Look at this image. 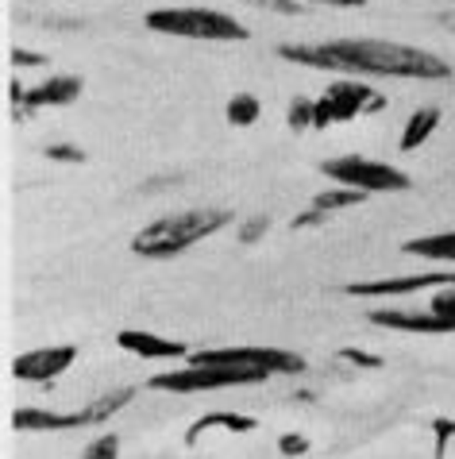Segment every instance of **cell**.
<instances>
[{"mask_svg": "<svg viewBox=\"0 0 455 459\" xmlns=\"http://www.w3.org/2000/svg\"><path fill=\"white\" fill-rule=\"evenodd\" d=\"M73 359H78V348L73 343H62V348H35L16 355L12 363V375L20 382H55L58 375H66Z\"/></svg>", "mask_w": 455, "mask_h": 459, "instance_id": "obj_8", "label": "cell"}, {"mask_svg": "<svg viewBox=\"0 0 455 459\" xmlns=\"http://www.w3.org/2000/svg\"><path fill=\"white\" fill-rule=\"evenodd\" d=\"M12 429L20 432H62V429H85V417L78 413H55V410H16Z\"/></svg>", "mask_w": 455, "mask_h": 459, "instance_id": "obj_14", "label": "cell"}, {"mask_svg": "<svg viewBox=\"0 0 455 459\" xmlns=\"http://www.w3.org/2000/svg\"><path fill=\"white\" fill-rule=\"evenodd\" d=\"M401 251H406V255H421V259H436V263H455V232L409 239Z\"/></svg>", "mask_w": 455, "mask_h": 459, "instance_id": "obj_17", "label": "cell"}, {"mask_svg": "<svg viewBox=\"0 0 455 459\" xmlns=\"http://www.w3.org/2000/svg\"><path fill=\"white\" fill-rule=\"evenodd\" d=\"M339 359L344 363H356V367H382V359H378V355H371V351H359V348H339Z\"/></svg>", "mask_w": 455, "mask_h": 459, "instance_id": "obj_26", "label": "cell"}, {"mask_svg": "<svg viewBox=\"0 0 455 459\" xmlns=\"http://www.w3.org/2000/svg\"><path fill=\"white\" fill-rule=\"evenodd\" d=\"M433 313H440V316H455V286L444 290V293H436V298H433Z\"/></svg>", "mask_w": 455, "mask_h": 459, "instance_id": "obj_28", "label": "cell"}, {"mask_svg": "<svg viewBox=\"0 0 455 459\" xmlns=\"http://www.w3.org/2000/svg\"><path fill=\"white\" fill-rule=\"evenodd\" d=\"M278 55L313 70H348V74H374V78H416V82H440L451 66L444 58L428 55L421 47L390 43V39H336V43H282Z\"/></svg>", "mask_w": 455, "mask_h": 459, "instance_id": "obj_1", "label": "cell"}, {"mask_svg": "<svg viewBox=\"0 0 455 459\" xmlns=\"http://www.w3.org/2000/svg\"><path fill=\"white\" fill-rule=\"evenodd\" d=\"M336 186H348V189H359V194H406L413 186L406 170L390 167V162H374V159H363V155H344V159H332L321 167Z\"/></svg>", "mask_w": 455, "mask_h": 459, "instance_id": "obj_4", "label": "cell"}, {"mask_svg": "<svg viewBox=\"0 0 455 459\" xmlns=\"http://www.w3.org/2000/svg\"><path fill=\"white\" fill-rule=\"evenodd\" d=\"M209 429H228V432H251V429H259V420L255 417H247V413H232V410H217V413H205V417H197L193 425H189L185 432V444L193 448V444L205 437Z\"/></svg>", "mask_w": 455, "mask_h": 459, "instance_id": "obj_15", "label": "cell"}, {"mask_svg": "<svg viewBox=\"0 0 455 459\" xmlns=\"http://www.w3.org/2000/svg\"><path fill=\"white\" fill-rule=\"evenodd\" d=\"M147 28L159 35H182V39H209V43H244L247 28L217 8H155L147 12Z\"/></svg>", "mask_w": 455, "mask_h": 459, "instance_id": "obj_3", "label": "cell"}, {"mask_svg": "<svg viewBox=\"0 0 455 459\" xmlns=\"http://www.w3.org/2000/svg\"><path fill=\"white\" fill-rule=\"evenodd\" d=\"M313 4H332V8H363L366 0H313Z\"/></svg>", "mask_w": 455, "mask_h": 459, "instance_id": "obj_30", "label": "cell"}, {"mask_svg": "<svg viewBox=\"0 0 455 459\" xmlns=\"http://www.w3.org/2000/svg\"><path fill=\"white\" fill-rule=\"evenodd\" d=\"M267 232H270V216H251V221L239 228V244H255V239Z\"/></svg>", "mask_w": 455, "mask_h": 459, "instance_id": "obj_23", "label": "cell"}, {"mask_svg": "<svg viewBox=\"0 0 455 459\" xmlns=\"http://www.w3.org/2000/svg\"><path fill=\"white\" fill-rule=\"evenodd\" d=\"M116 455H120V437L116 432H100L90 448H85L82 459H116Z\"/></svg>", "mask_w": 455, "mask_h": 459, "instance_id": "obj_20", "label": "cell"}, {"mask_svg": "<svg viewBox=\"0 0 455 459\" xmlns=\"http://www.w3.org/2000/svg\"><path fill=\"white\" fill-rule=\"evenodd\" d=\"M440 127V108H416L401 132V151H421Z\"/></svg>", "mask_w": 455, "mask_h": 459, "instance_id": "obj_16", "label": "cell"}, {"mask_svg": "<svg viewBox=\"0 0 455 459\" xmlns=\"http://www.w3.org/2000/svg\"><path fill=\"white\" fill-rule=\"evenodd\" d=\"M232 224V212L224 209H189V212H170L162 221L147 224L143 232H135L132 251L139 259H174V255L189 251L201 239L217 236L220 228Z\"/></svg>", "mask_w": 455, "mask_h": 459, "instance_id": "obj_2", "label": "cell"}, {"mask_svg": "<svg viewBox=\"0 0 455 459\" xmlns=\"http://www.w3.org/2000/svg\"><path fill=\"white\" fill-rule=\"evenodd\" d=\"M363 201H366V194H359V189H348V186L324 189V194L313 197L309 212L294 216V228H297V232H301V228H317V224L328 221L332 212H339V209H356V205H363Z\"/></svg>", "mask_w": 455, "mask_h": 459, "instance_id": "obj_12", "label": "cell"}, {"mask_svg": "<svg viewBox=\"0 0 455 459\" xmlns=\"http://www.w3.org/2000/svg\"><path fill=\"white\" fill-rule=\"evenodd\" d=\"M47 159L50 162H85V151L70 147V143H55V147H47Z\"/></svg>", "mask_w": 455, "mask_h": 459, "instance_id": "obj_27", "label": "cell"}, {"mask_svg": "<svg viewBox=\"0 0 455 459\" xmlns=\"http://www.w3.org/2000/svg\"><path fill=\"white\" fill-rule=\"evenodd\" d=\"M82 97V78H70V74H62V78H50L35 89H23V85H12V100H16V112L20 120H28L35 108H58V105H70V100Z\"/></svg>", "mask_w": 455, "mask_h": 459, "instance_id": "obj_9", "label": "cell"}, {"mask_svg": "<svg viewBox=\"0 0 455 459\" xmlns=\"http://www.w3.org/2000/svg\"><path fill=\"white\" fill-rule=\"evenodd\" d=\"M289 127H294V132L313 127V100L309 97H294V105H289Z\"/></svg>", "mask_w": 455, "mask_h": 459, "instance_id": "obj_21", "label": "cell"}, {"mask_svg": "<svg viewBox=\"0 0 455 459\" xmlns=\"http://www.w3.org/2000/svg\"><path fill=\"white\" fill-rule=\"evenodd\" d=\"M12 62H16V66H43L47 58L35 55V50H20V47H16V50H12Z\"/></svg>", "mask_w": 455, "mask_h": 459, "instance_id": "obj_29", "label": "cell"}, {"mask_svg": "<svg viewBox=\"0 0 455 459\" xmlns=\"http://www.w3.org/2000/svg\"><path fill=\"white\" fill-rule=\"evenodd\" d=\"M386 97L374 93L363 82H336L313 100V127H328V124H348L363 117V112H382Z\"/></svg>", "mask_w": 455, "mask_h": 459, "instance_id": "obj_6", "label": "cell"}, {"mask_svg": "<svg viewBox=\"0 0 455 459\" xmlns=\"http://www.w3.org/2000/svg\"><path fill=\"white\" fill-rule=\"evenodd\" d=\"M278 452H282L286 459H301L309 452V440L301 437V432H282V437H278Z\"/></svg>", "mask_w": 455, "mask_h": 459, "instance_id": "obj_22", "label": "cell"}, {"mask_svg": "<svg viewBox=\"0 0 455 459\" xmlns=\"http://www.w3.org/2000/svg\"><path fill=\"white\" fill-rule=\"evenodd\" d=\"M244 4H255V8H267V12H282V16H301L297 0H244Z\"/></svg>", "mask_w": 455, "mask_h": 459, "instance_id": "obj_25", "label": "cell"}, {"mask_svg": "<svg viewBox=\"0 0 455 459\" xmlns=\"http://www.w3.org/2000/svg\"><path fill=\"white\" fill-rule=\"evenodd\" d=\"M116 343L124 351L139 355V359H182L185 348L178 340H167V336H155V333H139V328H124L116 336Z\"/></svg>", "mask_w": 455, "mask_h": 459, "instance_id": "obj_13", "label": "cell"}, {"mask_svg": "<svg viewBox=\"0 0 455 459\" xmlns=\"http://www.w3.org/2000/svg\"><path fill=\"white\" fill-rule=\"evenodd\" d=\"M371 325L378 328H398V333H421V336H451L455 316L440 313H406V309H374Z\"/></svg>", "mask_w": 455, "mask_h": 459, "instance_id": "obj_10", "label": "cell"}, {"mask_svg": "<svg viewBox=\"0 0 455 459\" xmlns=\"http://www.w3.org/2000/svg\"><path fill=\"white\" fill-rule=\"evenodd\" d=\"M259 97H251V93H236L232 100H228V124H236V127H251L259 120Z\"/></svg>", "mask_w": 455, "mask_h": 459, "instance_id": "obj_19", "label": "cell"}, {"mask_svg": "<svg viewBox=\"0 0 455 459\" xmlns=\"http://www.w3.org/2000/svg\"><path fill=\"white\" fill-rule=\"evenodd\" d=\"M444 20H448V23H451V28H455V16H444Z\"/></svg>", "mask_w": 455, "mask_h": 459, "instance_id": "obj_31", "label": "cell"}, {"mask_svg": "<svg viewBox=\"0 0 455 459\" xmlns=\"http://www.w3.org/2000/svg\"><path fill=\"white\" fill-rule=\"evenodd\" d=\"M428 286H455V274H409V278H378V282H351V298H406Z\"/></svg>", "mask_w": 455, "mask_h": 459, "instance_id": "obj_11", "label": "cell"}, {"mask_svg": "<svg viewBox=\"0 0 455 459\" xmlns=\"http://www.w3.org/2000/svg\"><path fill=\"white\" fill-rule=\"evenodd\" d=\"M433 429H436V459H444V452H448V440L455 437V420H448V417H436V420H433Z\"/></svg>", "mask_w": 455, "mask_h": 459, "instance_id": "obj_24", "label": "cell"}, {"mask_svg": "<svg viewBox=\"0 0 455 459\" xmlns=\"http://www.w3.org/2000/svg\"><path fill=\"white\" fill-rule=\"evenodd\" d=\"M189 367H251L267 375H297L305 371V359L282 348H212L189 355Z\"/></svg>", "mask_w": 455, "mask_h": 459, "instance_id": "obj_7", "label": "cell"}, {"mask_svg": "<svg viewBox=\"0 0 455 459\" xmlns=\"http://www.w3.org/2000/svg\"><path fill=\"white\" fill-rule=\"evenodd\" d=\"M132 398H135V390H132V386L112 390V394H100V398H93V402L82 410L85 425H105V420H108L112 413H120V410H124V405H128Z\"/></svg>", "mask_w": 455, "mask_h": 459, "instance_id": "obj_18", "label": "cell"}, {"mask_svg": "<svg viewBox=\"0 0 455 459\" xmlns=\"http://www.w3.org/2000/svg\"><path fill=\"white\" fill-rule=\"evenodd\" d=\"M267 378V371L251 367H182V371H162L147 382L162 394H197V390H228V386H255Z\"/></svg>", "mask_w": 455, "mask_h": 459, "instance_id": "obj_5", "label": "cell"}]
</instances>
